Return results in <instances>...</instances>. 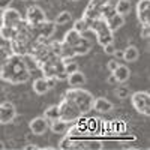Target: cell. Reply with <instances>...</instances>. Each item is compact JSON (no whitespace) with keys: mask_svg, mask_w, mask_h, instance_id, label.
I'll return each mask as SVG.
<instances>
[{"mask_svg":"<svg viewBox=\"0 0 150 150\" xmlns=\"http://www.w3.org/2000/svg\"><path fill=\"white\" fill-rule=\"evenodd\" d=\"M44 119L50 123V122H54V120H59L60 119V110H59V105H51L48 107L45 111H44Z\"/></svg>","mask_w":150,"mask_h":150,"instance_id":"cell-20","label":"cell"},{"mask_svg":"<svg viewBox=\"0 0 150 150\" xmlns=\"http://www.w3.org/2000/svg\"><path fill=\"white\" fill-rule=\"evenodd\" d=\"M17 110L14 104L11 102H2L0 104V125H9L15 120Z\"/></svg>","mask_w":150,"mask_h":150,"instance_id":"cell-7","label":"cell"},{"mask_svg":"<svg viewBox=\"0 0 150 150\" xmlns=\"http://www.w3.org/2000/svg\"><path fill=\"white\" fill-rule=\"evenodd\" d=\"M12 0H0V11H6L8 8H11Z\"/></svg>","mask_w":150,"mask_h":150,"instance_id":"cell-32","label":"cell"},{"mask_svg":"<svg viewBox=\"0 0 150 150\" xmlns=\"http://www.w3.org/2000/svg\"><path fill=\"white\" fill-rule=\"evenodd\" d=\"M21 14L15 8H8L6 11L2 12V26L17 29V26L21 23Z\"/></svg>","mask_w":150,"mask_h":150,"instance_id":"cell-6","label":"cell"},{"mask_svg":"<svg viewBox=\"0 0 150 150\" xmlns=\"http://www.w3.org/2000/svg\"><path fill=\"white\" fill-rule=\"evenodd\" d=\"M129 89L125 84H122L120 87H117V90H116V96L119 98V99H126V98H129Z\"/></svg>","mask_w":150,"mask_h":150,"instance_id":"cell-27","label":"cell"},{"mask_svg":"<svg viewBox=\"0 0 150 150\" xmlns=\"http://www.w3.org/2000/svg\"><path fill=\"white\" fill-rule=\"evenodd\" d=\"M110 0H90L89 5H87V9H93V11H101L102 6L108 5Z\"/></svg>","mask_w":150,"mask_h":150,"instance_id":"cell-26","label":"cell"},{"mask_svg":"<svg viewBox=\"0 0 150 150\" xmlns=\"http://www.w3.org/2000/svg\"><path fill=\"white\" fill-rule=\"evenodd\" d=\"M112 77L116 78V81H117V83L125 84V83H126V81L131 78V69H129L126 65L119 63V66L116 68V71L112 72Z\"/></svg>","mask_w":150,"mask_h":150,"instance_id":"cell-13","label":"cell"},{"mask_svg":"<svg viewBox=\"0 0 150 150\" xmlns=\"http://www.w3.org/2000/svg\"><path fill=\"white\" fill-rule=\"evenodd\" d=\"M119 66V60H116V59H111L110 62H108V63H107V68H108V71L112 74V72H114L116 71V68Z\"/></svg>","mask_w":150,"mask_h":150,"instance_id":"cell-31","label":"cell"},{"mask_svg":"<svg viewBox=\"0 0 150 150\" xmlns=\"http://www.w3.org/2000/svg\"><path fill=\"white\" fill-rule=\"evenodd\" d=\"M48 128L51 129L54 134H57V135H60V134H65V132L68 131V122H65V120L59 119V120H54V122H50Z\"/></svg>","mask_w":150,"mask_h":150,"instance_id":"cell-18","label":"cell"},{"mask_svg":"<svg viewBox=\"0 0 150 150\" xmlns=\"http://www.w3.org/2000/svg\"><path fill=\"white\" fill-rule=\"evenodd\" d=\"M71 18H72L71 12L63 11V12H60V14L57 15V18L54 20V24H56V26H63V24H66V23L71 21Z\"/></svg>","mask_w":150,"mask_h":150,"instance_id":"cell-24","label":"cell"},{"mask_svg":"<svg viewBox=\"0 0 150 150\" xmlns=\"http://www.w3.org/2000/svg\"><path fill=\"white\" fill-rule=\"evenodd\" d=\"M36 32H38V35H39V38L38 39H41V41H47V39H50L53 35H54V32H56V24H54V21H45V23H42L39 27H36L35 29Z\"/></svg>","mask_w":150,"mask_h":150,"instance_id":"cell-10","label":"cell"},{"mask_svg":"<svg viewBox=\"0 0 150 150\" xmlns=\"http://www.w3.org/2000/svg\"><path fill=\"white\" fill-rule=\"evenodd\" d=\"M150 0H138L137 3V18L141 23V26L150 23Z\"/></svg>","mask_w":150,"mask_h":150,"instance_id":"cell-8","label":"cell"},{"mask_svg":"<svg viewBox=\"0 0 150 150\" xmlns=\"http://www.w3.org/2000/svg\"><path fill=\"white\" fill-rule=\"evenodd\" d=\"M138 57H140V51L135 45H128L123 50V59L126 60L128 63H132V62H135Z\"/></svg>","mask_w":150,"mask_h":150,"instance_id":"cell-17","label":"cell"},{"mask_svg":"<svg viewBox=\"0 0 150 150\" xmlns=\"http://www.w3.org/2000/svg\"><path fill=\"white\" fill-rule=\"evenodd\" d=\"M108 83H110V84H117V81H116V78H114V77H112V74L110 75V77H108Z\"/></svg>","mask_w":150,"mask_h":150,"instance_id":"cell-35","label":"cell"},{"mask_svg":"<svg viewBox=\"0 0 150 150\" xmlns=\"http://www.w3.org/2000/svg\"><path fill=\"white\" fill-rule=\"evenodd\" d=\"M105 24H107V27L114 33L116 30H119L120 27H123V24H125V17L119 15V14H114V15H111L110 18L105 20Z\"/></svg>","mask_w":150,"mask_h":150,"instance_id":"cell-16","label":"cell"},{"mask_svg":"<svg viewBox=\"0 0 150 150\" xmlns=\"http://www.w3.org/2000/svg\"><path fill=\"white\" fill-rule=\"evenodd\" d=\"M57 80L54 78H36L33 81V92L38 95H45L48 90H51Z\"/></svg>","mask_w":150,"mask_h":150,"instance_id":"cell-9","label":"cell"},{"mask_svg":"<svg viewBox=\"0 0 150 150\" xmlns=\"http://www.w3.org/2000/svg\"><path fill=\"white\" fill-rule=\"evenodd\" d=\"M140 36L143 38V39H149V36H150V29H149V24H144V26H141Z\"/></svg>","mask_w":150,"mask_h":150,"instance_id":"cell-30","label":"cell"},{"mask_svg":"<svg viewBox=\"0 0 150 150\" xmlns=\"http://www.w3.org/2000/svg\"><path fill=\"white\" fill-rule=\"evenodd\" d=\"M84 41V35H80V33H77L75 30H69V32H66V35H65V39H63V44L66 45V47H69L72 51L75 48H77L81 42ZM75 56V54H74Z\"/></svg>","mask_w":150,"mask_h":150,"instance_id":"cell-11","label":"cell"},{"mask_svg":"<svg viewBox=\"0 0 150 150\" xmlns=\"http://www.w3.org/2000/svg\"><path fill=\"white\" fill-rule=\"evenodd\" d=\"M112 56L116 57V60H117V59H123V51H120V50H116V53L112 54Z\"/></svg>","mask_w":150,"mask_h":150,"instance_id":"cell-33","label":"cell"},{"mask_svg":"<svg viewBox=\"0 0 150 150\" xmlns=\"http://www.w3.org/2000/svg\"><path fill=\"white\" fill-rule=\"evenodd\" d=\"M3 149H5V143L0 141V150H3Z\"/></svg>","mask_w":150,"mask_h":150,"instance_id":"cell-36","label":"cell"},{"mask_svg":"<svg viewBox=\"0 0 150 150\" xmlns=\"http://www.w3.org/2000/svg\"><path fill=\"white\" fill-rule=\"evenodd\" d=\"M93 96L81 89H71L66 90L62 102L59 104L60 110V119L65 122H72L78 119L81 114H86L87 111L92 110Z\"/></svg>","mask_w":150,"mask_h":150,"instance_id":"cell-1","label":"cell"},{"mask_svg":"<svg viewBox=\"0 0 150 150\" xmlns=\"http://www.w3.org/2000/svg\"><path fill=\"white\" fill-rule=\"evenodd\" d=\"M134 108L143 116H150V95L147 92H135L131 96Z\"/></svg>","mask_w":150,"mask_h":150,"instance_id":"cell-4","label":"cell"},{"mask_svg":"<svg viewBox=\"0 0 150 150\" xmlns=\"http://www.w3.org/2000/svg\"><path fill=\"white\" fill-rule=\"evenodd\" d=\"M116 14V11H114V5H111V3H108V5H105V6H102L101 8V11H99V15H101V20H107V18H110L111 15H114Z\"/></svg>","mask_w":150,"mask_h":150,"instance_id":"cell-23","label":"cell"},{"mask_svg":"<svg viewBox=\"0 0 150 150\" xmlns=\"http://www.w3.org/2000/svg\"><path fill=\"white\" fill-rule=\"evenodd\" d=\"M116 50H117V48L114 47V44H112V42H111V44L104 45V53H105V54H108V56H112V54L116 53Z\"/></svg>","mask_w":150,"mask_h":150,"instance_id":"cell-29","label":"cell"},{"mask_svg":"<svg viewBox=\"0 0 150 150\" xmlns=\"http://www.w3.org/2000/svg\"><path fill=\"white\" fill-rule=\"evenodd\" d=\"M11 56V51L6 48V47H3V45H0V66H2L5 62L8 60V57Z\"/></svg>","mask_w":150,"mask_h":150,"instance_id":"cell-28","label":"cell"},{"mask_svg":"<svg viewBox=\"0 0 150 150\" xmlns=\"http://www.w3.org/2000/svg\"><path fill=\"white\" fill-rule=\"evenodd\" d=\"M30 77V69L26 60L20 56L11 54L8 60L0 66V78L11 84H21L26 83Z\"/></svg>","mask_w":150,"mask_h":150,"instance_id":"cell-2","label":"cell"},{"mask_svg":"<svg viewBox=\"0 0 150 150\" xmlns=\"http://www.w3.org/2000/svg\"><path fill=\"white\" fill-rule=\"evenodd\" d=\"M32 149H38L36 144H27V146H24V150H32Z\"/></svg>","mask_w":150,"mask_h":150,"instance_id":"cell-34","label":"cell"},{"mask_svg":"<svg viewBox=\"0 0 150 150\" xmlns=\"http://www.w3.org/2000/svg\"><path fill=\"white\" fill-rule=\"evenodd\" d=\"M63 71L66 75H71L78 71V63L74 60H63Z\"/></svg>","mask_w":150,"mask_h":150,"instance_id":"cell-25","label":"cell"},{"mask_svg":"<svg viewBox=\"0 0 150 150\" xmlns=\"http://www.w3.org/2000/svg\"><path fill=\"white\" fill-rule=\"evenodd\" d=\"M89 30L95 32L98 42L101 44L102 47L112 42V32L107 27V24H105L104 20H95V21L89 23Z\"/></svg>","mask_w":150,"mask_h":150,"instance_id":"cell-3","label":"cell"},{"mask_svg":"<svg viewBox=\"0 0 150 150\" xmlns=\"http://www.w3.org/2000/svg\"><path fill=\"white\" fill-rule=\"evenodd\" d=\"M116 14L125 17L131 12V0H117V3L114 5Z\"/></svg>","mask_w":150,"mask_h":150,"instance_id":"cell-19","label":"cell"},{"mask_svg":"<svg viewBox=\"0 0 150 150\" xmlns=\"http://www.w3.org/2000/svg\"><path fill=\"white\" fill-rule=\"evenodd\" d=\"M66 80H68V83H69V86L72 87V89H80L81 86L86 84V75H84L83 72L77 71V72L68 75Z\"/></svg>","mask_w":150,"mask_h":150,"instance_id":"cell-15","label":"cell"},{"mask_svg":"<svg viewBox=\"0 0 150 150\" xmlns=\"http://www.w3.org/2000/svg\"><path fill=\"white\" fill-rule=\"evenodd\" d=\"M92 108L98 112H108V111L112 110V102L107 98H95Z\"/></svg>","mask_w":150,"mask_h":150,"instance_id":"cell-14","label":"cell"},{"mask_svg":"<svg viewBox=\"0 0 150 150\" xmlns=\"http://www.w3.org/2000/svg\"><path fill=\"white\" fill-rule=\"evenodd\" d=\"M48 122L44 119V117H36L33 120H30L29 123V128L30 131L35 134V135H44L47 131H48Z\"/></svg>","mask_w":150,"mask_h":150,"instance_id":"cell-12","label":"cell"},{"mask_svg":"<svg viewBox=\"0 0 150 150\" xmlns=\"http://www.w3.org/2000/svg\"><path fill=\"white\" fill-rule=\"evenodd\" d=\"M17 35V29H12V27H6V26H0V38L3 41H12Z\"/></svg>","mask_w":150,"mask_h":150,"instance_id":"cell-21","label":"cell"},{"mask_svg":"<svg viewBox=\"0 0 150 150\" xmlns=\"http://www.w3.org/2000/svg\"><path fill=\"white\" fill-rule=\"evenodd\" d=\"M45 21H47V15L41 6L33 5V6L27 8V11H26V24L27 26H30L32 29H36Z\"/></svg>","mask_w":150,"mask_h":150,"instance_id":"cell-5","label":"cell"},{"mask_svg":"<svg viewBox=\"0 0 150 150\" xmlns=\"http://www.w3.org/2000/svg\"><path fill=\"white\" fill-rule=\"evenodd\" d=\"M72 30H75V32L80 33V35H84L87 30H89V23H87L84 18H80V20H77V21L74 23Z\"/></svg>","mask_w":150,"mask_h":150,"instance_id":"cell-22","label":"cell"}]
</instances>
